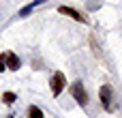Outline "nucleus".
<instances>
[{"label":"nucleus","mask_w":122,"mask_h":118,"mask_svg":"<svg viewBox=\"0 0 122 118\" xmlns=\"http://www.w3.org/2000/svg\"><path fill=\"white\" fill-rule=\"evenodd\" d=\"M71 95H73V99H75L81 107H86L88 101H90V97H88V92H86V88H84L81 82H73V84H71Z\"/></svg>","instance_id":"obj_1"},{"label":"nucleus","mask_w":122,"mask_h":118,"mask_svg":"<svg viewBox=\"0 0 122 118\" xmlns=\"http://www.w3.org/2000/svg\"><path fill=\"white\" fill-rule=\"evenodd\" d=\"M64 86H66V77H64V73H54L51 75V80H49V88H51V92L58 97L62 90H64Z\"/></svg>","instance_id":"obj_2"},{"label":"nucleus","mask_w":122,"mask_h":118,"mask_svg":"<svg viewBox=\"0 0 122 118\" xmlns=\"http://www.w3.org/2000/svg\"><path fill=\"white\" fill-rule=\"evenodd\" d=\"M2 58H4V64H6V69H11V71H17L19 67H21V60L13 54V52H2Z\"/></svg>","instance_id":"obj_3"},{"label":"nucleus","mask_w":122,"mask_h":118,"mask_svg":"<svg viewBox=\"0 0 122 118\" xmlns=\"http://www.w3.org/2000/svg\"><path fill=\"white\" fill-rule=\"evenodd\" d=\"M58 13H62V15H69V17H73L75 21H79V24H86V19H84V15H81L79 11H75V9H71V6H58Z\"/></svg>","instance_id":"obj_4"},{"label":"nucleus","mask_w":122,"mask_h":118,"mask_svg":"<svg viewBox=\"0 0 122 118\" xmlns=\"http://www.w3.org/2000/svg\"><path fill=\"white\" fill-rule=\"evenodd\" d=\"M101 103L105 110H112V86H107V84L101 88Z\"/></svg>","instance_id":"obj_5"},{"label":"nucleus","mask_w":122,"mask_h":118,"mask_svg":"<svg viewBox=\"0 0 122 118\" xmlns=\"http://www.w3.org/2000/svg\"><path fill=\"white\" fill-rule=\"evenodd\" d=\"M28 118H45V116H43L41 107H36V105H30V110H28Z\"/></svg>","instance_id":"obj_6"},{"label":"nucleus","mask_w":122,"mask_h":118,"mask_svg":"<svg viewBox=\"0 0 122 118\" xmlns=\"http://www.w3.org/2000/svg\"><path fill=\"white\" fill-rule=\"evenodd\" d=\"M2 101H4V103H13V101H15V95H13V92H4V95H2Z\"/></svg>","instance_id":"obj_7"},{"label":"nucleus","mask_w":122,"mask_h":118,"mask_svg":"<svg viewBox=\"0 0 122 118\" xmlns=\"http://www.w3.org/2000/svg\"><path fill=\"white\" fill-rule=\"evenodd\" d=\"M6 69V64H4V58H2V54H0V71H4Z\"/></svg>","instance_id":"obj_8"},{"label":"nucleus","mask_w":122,"mask_h":118,"mask_svg":"<svg viewBox=\"0 0 122 118\" xmlns=\"http://www.w3.org/2000/svg\"><path fill=\"white\" fill-rule=\"evenodd\" d=\"M6 118H13V116H6Z\"/></svg>","instance_id":"obj_9"}]
</instances>
